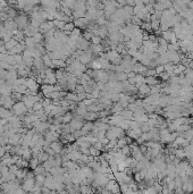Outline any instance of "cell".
<instances>
[{
  "label": "cell",
  "instance_id": "cell-2",
  "mask_svg": "<svg viewBox=\"0 0 193 194\" xmlns=\"http://www.w3.org/2000/svg\"><path fill=\"white\" fill-rule=\"evenodd\" d=\"M99 117V113H94V111H88V113L84 115V118L88 119V121H91V120H94L96 118Z\"/></svg>",
  "mask_w": 193,
  "mask_h": 194
},
{
  "label": "cell",
  "instance_id": "cell-7",
  "mask_svg": "<svg viewBox=\"0 0 193 194\" xmlns=\"http://www.w3.org/2000/svg\"><path fill=\"white\" fill-rule=\"evenodd\" d=\"M89 150H90V156H92V157H96V156L100 154V150L96 149L94 146H90Z\"/></svg>",
  "mask_w": 193,
  "mask_h": 194
},
{
  "label": "cell",
  "instance_id": "cell-4",
  "mask_svg": "<svg viewBox=\"0 0 193 194\" xmlns=\"http://www.w3.org/2000/svg\"><path fill=\"white\" fill-rule=\"evenodd\" d=\"M139 91H140L141 94H149L150 93V88L147 84H141L140 88H139Z\"/></svg>",
  "mask_w": 193,
  "mask_h": 194
},
{
  "label": "cell",
  "instance_id": "cell-5",
  "mask_svg": "<svg viewBox=\"0 0 193 194\" xmlns=\"http://www.w3.org/2000/svg\"><path fill=\"white\" fill-rule=\"evenodd\" d=\"M125 145H127V138H121L119 140H117V148L122 149Z\"/></svg>",
  "mask_w": 193,
  "mask_h": 194
},
{
  "label": "cell",
  "instance_id": "cell-9",
  "mask_svg": "<svg viewBox=\"0 0 193 194\" xmlns=\"http://www.w3.org/2000/svg\"><path fill=\"white\" fill-rule=\"evenodd\" d=\"M51 148H53L56 152H59L61 150V144H59V143H52L51 144Z\"/></svg>",
  "mask_w": 193,
  "mask_h": 194
},
{
  "label": "cell",
  "instance_id": "cell-13",
  "mask_svg": "<svg viewBox=\"0 0 193 194\" xmlns=\"http://www.w3.org/2000/svg\"><path fill=\"white\" fill-rule=\"evenodd\" d=\"M92 41H93L94 44H99V43H100V38H93Z\"/></svg>",
  "mask_w": 193,
  "mask_h": 194
},
{
  "label": "cell",
  "instance_id": "cell-14",
  "mask_svg": "<svg viewBox=\"0 0 193 194\" xmlns=\"http://www.w3.org/2000/svg\"><path fill=\"white\" fill-rule=\"evenodd\" d=\"M164 37L167 39V40H169V38H170V33H168V32H166V33H164Z\"/></svg>",
  "mask_w": 193,
  "mask_h": 194
},
{
  "label": "cell",
  "instance_id": "cell-3",
  "mask_svg": "<svg viewBox=\"0 0 193 194\" xmlns=\"http://www.w3.org/2000/svg\"><path fill=\"white\" fill-rule=\"evenodd\" d=\"M82 126H83V123H82V121H78V120H72L71 121V128L73 129V132L76 131V129H81L82 128Z\"/></svg>",
  "mask_w": 193,
  "mask_h": 194
},
{
  "label": "cell",
  "instance_id": "cell-12",
  "mask_svg": "<svg viewBox=\"0 0 193 194\" xmlns=\"http://www.w3.org/2000/svg\"><path fill=\"white\" fill-rule=\"evenodd\" d=\"M71 120H72V115L71 113H67L64 118V123H69Z\"/></svg>",
  "mask_w": 193,
  "mask_h": 194
},
{
  "label": "cell",
  "instance_id": "cell-6",
  "mask_svg": "<svg viewBox=\"0 0 193 194\" xmlns=\"http://www.w3.org/2000/svg\"><path fill=\"white\" fill-rule=\"evenodd\" d=\"M145 82H147L149 85H151V86L157 85V83H158V81L154 78V76H148L147 78H145Z\"/></svg>",
  "mask_w": 193,
  "mask_h": 194
},
{
  "label": "cell",
  "instance_id": "cell-8",
  "mask_svg": "<svg viewBox=\"0 0 193 194\" xmlns=\"http://www.w3.org/2000/svg\"><path fill=\"white\" fill-rule=\"evenodd\" d=\"M121 152H122L123 154H124V156H129V152H131V149H129V145H125V146H123V148H122Z\"/></svg>",
  "mask_w": 193,
  "mask_h": 194
},
{
  "label": "cell",
  "instance_id": "cell-10",
  "mask_svg": "<svg viewBox=\"0 0 193 194\" xmlns=\"http://www.w3.org/2000/svg\"><path fill=\"white\" fill-rule=\"evenodd\" d=\"M80 192H82V193H88V192H90L89 185H82L80 188Z\"/></svg>",
  "mask_w": 193,
  "mask_h": 194
},
{
  "label": "cell",
  "instance_id": "cell-11",
  "mask_svg": "<svg viewBox=\"0 0 193 194\" xmlns=\"http://www.w3.org/2000/svg\"><path fill=\"white\" fill-rule=\"evenodd\" d=\"M165 70V67L161 65V66H158V67H156V73L157 74H160L161 72H164Z\"/></svg>",
  "mask_w": 193,
  "mask_h": 194
},
{
  "label": "cell",
  "instance_id": "cell-1",
  "mask_svg": "<svg viewBox=\"0 0 193 194\" xmlns=\"http://www.w3.org/2000/svg\"><path fill=\"white\" fill-rule=\"evenodd\" d=\"M91 58H92V56H91V51L90 52H85L83 53V55H81L80 56V61L82 63V64H88V63H90L91 61Z\"/></svg>",
  "mask_w": 193,
  "mask_h": 194
}]
</instances>
